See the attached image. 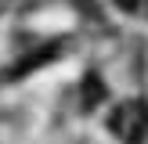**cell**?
<instances>
[{"instance_id": "cell-1", "label": "cell", "mask_w": 148, "mask_h": 144, "mask_svg": "<svg viewBox=\"0 0 148 144\" xmlns=\"http://www.w3.org/2000/svg\"><path fill=\"white\" fill-rule=\"evenodd\" d=\"M108 130L119 144H141L148 133V108L141 101H119L108 115Z\"/></svg>"}, {"instance_id": "cell-4", "label": "cell", "mask_w": 148, "mask_h": 144, "mask_svg": "<svg viewBox=\"0 0 148 144\" xmlns=\"http://www.w3.org/2000/svg\"><path fill=\"white\" fill-rule=\"evenodd\" d=\"M137 4L141 0H116V7H123V11H137Z\"/></svg>"}, {"instance_id": "cell-2", "label": "cell", "mask_w": 148, "mask_h": 144, "mask_svg": "<svg viewBox=\"0 0 148 144\" xmlns=\"http://www.w3.org/2000/svg\"><path fill=\"white\" fill-rule=\"evenodd\" d=\"M58 50H62L58 43H43V47L36 50V54H25V58H22V61L11 69V79H22L25 72H33V69H40V65H47L51 58H58Z\"/></svg>"}, {"instance_id": "cell-3", "label": "cell", "mask_w": 148, "mask_h": 144, "mask_svg": "<svg viewBox=\"0 0 148 144\" xmlns=\"http://www.w3.org/2000/svg\"><path fill=\"white\" fill-rule=\"evenodd\" d=\"M101 101H105V83H101L98 72H87V79H83V108H94Z\"/></svg>"}]
</instances>
